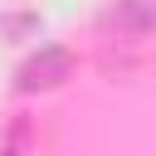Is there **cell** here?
<instances>
[{"instance_id":"2","label":"cell","mask_w":156,"mask_h":156,"mask_svg":"<svg viewBox=\"0 0 156 156\" xmlns=\"http://www.w3.org/2000/svg\"><path fill=\"white\" fill-rule=\"evenodd\" d=\"M73 73V54L68 49H39L34 58H24L20 68V93H49Z\"/></svg>"},{"instance_id":"1","label":"cell","mask_w":156,"mask_h":156,"mask_svg":"<svg viewBox=\"0 0 156 156\" xmlns=\"http://www.w3.org/2000/svg\"><path fill=\"white\" fill-rule=\"evenodd\" d=\"M98 24L117 39H146V34H156V0H117L102 10Z\"/></svg>"},{"instance_id":"3","label":"cell","mask_w":156,"mask_h":156,"mask_svg":"<svg viewBox=\"0 0 156 156\" xmlns=\"http://www.w3.org/2000/svg\"><path fill=\"white\" fill-rule=\"evenodd\" d=\"M5 156H20V151H15V146H10V151H5Z\"/></svg>"}]
</instances>
